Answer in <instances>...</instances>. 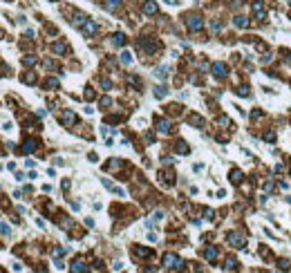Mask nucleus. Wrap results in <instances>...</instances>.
Instances as JSON below:
<instances>
[{"instance_id": "obj_1", "label": "nucleus", "mask_w": 291, "mask_h": 273, "mask_svg": "<svg viewBox=\"0 0 291 273\" xmlns=\"http://www.w3.org/2000/svg\"><path fill=\"white\" fill-rule=\"evenodd\" d=\"M186 25L190 27V29H202V25H204V20L199 16H188V20H186Z\"/></svg>"}, {"instance_id": "obj_2", "label": "nucleus", "mask_w": 291, "mask_h": 273, "mask_svg": "<svg viewBox=\"0 0 291 273\" xmlns=\"http://www.w3.org/2000/svg\"><path fill=\"white\" fill-rule=\"evenodd\" d=\"M213 74L215 76H224V74H226V65L224 63H215L213 65Z\"/></svg>"}, {"instance_id": "obj_3", "label": "nucleus", "mask_w": 291, "mask_h": 273, "mask_svg": "<svg viewBox=\"0 0 291 273\" xmlns=\"http://www.w3.org/2000/svg\"><path fill=\"white\" fill-rule=\"evenodd\" d=\"M72 273H85V262L83 260H76L72 264Z\"/></svg>"}, {"instance_id": "obj_4", "label": "nucleus", "mask_w": 291, "mask_h": 273, "mask_svg": "<svg viewBox=\"0 0 291 273\" xmlns=\"http://www.w3.org/2000/svg\"><path fill=\"white\" fill-rule=\"evenodd\" d=\"M229 242H231V244H235V246H242V244H244V240L240 237V235H235V233H231V235H229Z\"/></svg>"}, {"instance_id": "obj_5", "label": "nucleus", "mask_w": 291, "mask_h": 273, "mask_svg": "<svg viewBox=\"0 0 291 273\" xmlns=\"http://www.w3.org/2000/svg\"><path fill=\"white\" fill-rule=\"evenodd\" d=\"M74 121H76V117H74L72 112H63V123H67V126H72Z\"/></svg>"}, {"instance_id": "obj_6", "label": "nucleus", "mask_w": 291, "mask_h": 273, "mask_svg": "<svg viewBox=\"0 0 291 273\" xmlns=\"http://www.w3.org/2000/svg\"><path fill=\"white\" fill-rule=\"evenodd\" d=\"M83 32H85V34H94L96 32V25L94 23H85V25H83Z\"/></svg>"}, {"instance_id": "obj_7", "label": "nucleus", "mask_w": 291, "mask_h": 273, "mask_svg": "<svg viewBox=\"0 0 291 273\" xmlns=\"http://www.w3.org/2000/svg\"><path fill=\"white\" fill-rule=\"evenodd\" d=\"M135 251H137V255H139V258H148V255H150V251H148V249H143V246H137Z\"/></svg>"}, {"instance_id": "obj_8", "label": "nucleus", "mask_w": 291, "mask_h": 273, "mask_svg": "<svg viewBox=\"0 0 291 273\" xmlns=\"http://www.w3.org/2000/svg\"><path fill=\"white\" fill-rule=\"evenodd\" d=\"M143 9H146V14H157V5L155 2H146Z\"/></svg>"}, {"instance_id": "obj_9", "label": "nucleus", "mask_w": 291, "mask_h": 273, "mask_svg": "<svg viewBox=\"0 0 291 273\" xmlns=\"http://www.w3.org/2000/svg\"><path fill=\"white\" fill-rule=\"evenodd\" d=\"M112 41H114V45H123L126 43V36L123 34H114V38H112Z\"/></svg>"}, {"instance_id": "obj_10", "label": "nucleus", "mask_w": 291, "mask_h": 273, "mask_svg": "<svg viewBox=\"0 0 291 273\" xmlns=\"http://www.w3.org/2000/svg\"><path fill=\"white\" fill-rule=\"evenodd\" d=\"M34 148H36V141H34V139H29V141H27V146H25L23 150H25V152H32Z\"/></svg>"}, {"instance_id": "obj_11", "label": "nucleus", "mask_w": 291, "mask_h": 273, "mask_svg": "<svg viewBox=\"0 0 291 273\" xmlns=\"http://www.w3.org/2000/svg\"><path fill=\"white\" fill-rule=\"evenodd\" d=\"M121 61H123L126 65H130V63H132V56H130L128 52H123V54H121Z\"/></svg>"}, {"instance_id": "obj_12", "label": "nucleus", "mask_w": 291, "mask_h": 273, "mask_svg": "<svg viewBox=\"0 0 291 273\" xmlns=\"http://www.w3.org/2000/svg\"><path fill=\"white\" fill-rule=\"evenodd\" d=\"M204 255L208 258V260H215V255H217V253H215V249L211 246V249H206V253H204Z\"/></svg>"}, {"instance_id": "obj_13", "label": "nucleus", "mask_w": 291, "mask_h": 273, "mask_svg": "<svg viewBox=\"0 0 291 273\" xmlns=\"http://www.w3.org/2000/svg\"><path fill=\"white\" fill-rule=\"evenodd\" d=\"M157 76H159V79H166V76H168V67H159V70H157Z\"/></svg>"}, {"instance_id": "obj_14", "label": "nucleus", "mask_w": 291, "mask_h": 273, "mask_svg": "<svg viewBox=\"0 0 291 273\" xmlns=\"http://www.w3.org/2000/svg\"><path fill=\"white\" fill-rule=\"evenodd\" d=\"M155 96H159V99L166 96V87H155Z\"/></svg>"}, {"instance_id": "obj_15", "label": "nucleus", "mask_w": 291, "mask_h": 273, "mask_svg": "<svg viewBox=\"0 0 291 273\" xmlns=\"http://www.w3.org/2000/svg\"><path fill=\"white\" fill-rule=\"evenodd\" d=\"M0 231H2V235H9V233H11V228H9L5 222H0Z\"/></svg>"}, {"instance_id": "obj_16", "label": "nucleus", "mask_w": 291, "mask_h": 273, "mask_svg": "<svg viewBox=\"0 0 291 273\" xmlns=\"http://www.w3.org/2000/svg\"><path fill=\"white\" fill-rule=\"evenodd\" d=\"M54 52H56V54L65 52V45H63V43H56V45H54Z\"/></svg>"}, {"instance_id": "obj_17", "label": "nucleus", "mask_w": 291, "mask_h": 273, "mask_svg": "<svg viewBox=\"0 0 291 273\" xmlns=\"http://www.w3.org/2000/svg\"><path fill=\"white\" fill-rule=\"evenodd\" d=\"M119 5H121V0H108V9H114Z\"/></svg>"}, {"instance_id": "obj_18", "label": "nucleus", "mask_w": 291, "mask_h": 273, "mask_svg": "<svg viewBox=\"0 0 291 273\" xmlns=\"http://www.w3.org/2000/svg\"><path fill=\"white\" fill-rule=\"evenodd\" d=\"M177 152H188V146H184V141H179V146H177Z\"/></svg>"}, {"instance_id": "obj_19", "label": "nucleus", "mask_w": 291, "mask_h": 273, "mask_svg": "<svg viewBox=\"0 0 291 273\" xmlns=\"http://www.w3.org/2000/svg\"><path fill=\"white\" fill-rule=\"evenodd\" d=\"M159 130H161V132H168V121H159Z\"/></svg>"}, {"instance_id": "obj_20", "label": "nucleus", "mask_w": 291, "mask_h": 273, "mask_svg": "<svg viewBox=\"0 0 291 273\" xmlns=\"http://www.w3.org/2000/svg\"><path fill=\"white\" fill-rule=\"evenodd\" d=\"M235 25L238 27H246V18H235Z\"/></svg>"}, {"instance_id": "obj_21", "label": "nucleus", "mask_w": 291, "mask_h": 273, "mask_svg": "<svg viewBox=\"0 0 291 273\" xmlns=\"http://www.w3.org/2000/svg\"><path fill=\"white\" fill-rule=\"evenodd\" d=\"M231 177H233V181H235V184H238V181H240V177H242V175H240V170H233V173H231Z\"/></svg>"}, {"instance_id": "obj_22", "label": "nucleus", "mask_w": 291, "mask_h": 273, "mask_svg": "<svg viewBox=\"0 0 291 273\" xmlns=\"http://www.w3.org/2000/svg\"><path fill=\"white\" fill-rule=\"evenodd\" d=\"M47 85H49V87H58V81H56V79H49Z\"/></svg>"}, {"instance_id": "obj_23", "label": "nucleus", "mask_w": 291, "mask_h": 273, "mask_svg": "<svg viewBox=\"0 0 291 273\" xmlns=\"http://www.w3.org/2000/svg\"><path fill=\"white\" fill-rule=\"evenodd\" d=\"M25 63H27V65H34V63H36V58H34V56H27Z\"/></svg>"}]
</instances>
